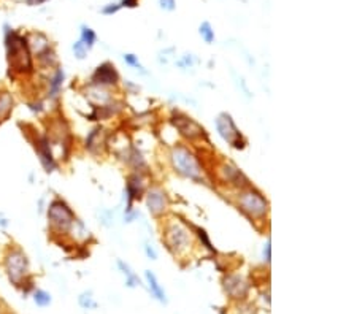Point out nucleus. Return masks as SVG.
I'll return each instance as SVG.
<instances>
[{"mask_svg":"<svg viewBox=\"0 0 357 314\" xmlns=\"http://www.w3.org/2000/svg\"><path fill=\"white\" fill-rule=\"evenodd\" d=\"M5 49H6V62L8 70L13 75L25 76L34 73V59L27 44V38L18 34L10 25L3 27Z\"/></svg>","mask_w":357,"mask_h":314,"instance_id":"f257e3e1","label":"nucleus"},{"mask_svg":"<svg viewBox=\"0 0 357 314\" xmlns=\"http://www.w3.org/2000/svg\"><path fill=\"white\" fill-rule=\"evenodd\" d=\"M2 265L6 278L10 283L21 289L24 295H27L30 291H34V279L30 274V262L27 254L21 248L10 246L3 254Z\"/></svg>","mask_w":357,"mask_h":314,"instance_id":"f03ea898","label":"nucleus"},{"mask_svg":"<svg viewBox=\"0 0 357 314\" xmlns=\"http://www.w3.org/2000/svg\"><path fill=\"white\" fill-rule=\"evenodd\" d=\"M46 217H48V226L51 229V232L59 236L68 235L73 222L76 221L75 211L70 208V205L65 200H62L59 197L53 198L48 203Z\"/></svg>","mask_w":357,"mask_h":314,"instance_id":"7ed1b4c3","label":"nucleus"},{"mask_svg":"<svg viewBox=\"0 0 357 314\" xmlns=\"http://www.w3.org/2000/svg\"><path fill=\"white\" fill-rule=\"evenodd\" d=\"M237 203L238 208L254 221H262L269 214V202L259 190L250 188V186L238 192Z\"/></svg>","mask_w":357,"mask_h":314,"instance_id":"20e7f679","label":"nucleus"},{"mask_svg":"<svg viewBox=\"0 0 357 314\" xmlns=\"http://www.w3.org/2000/svg\"><path fill=\"white\" fill-rule=\"evenodd\" d=\"M164 241L173 255L186 254L192 246V235L181 222H168L164 230Z\"/></svg>","mask_w":357,"mask_h":314,"instance_id":"39448f33","label":"nucleus"},{"mask_svg":"<svg viewBox=\"0 0 357 314\" xmlns=\"http://www.w3.org/2000/svg\"><path fill=\"white\" fill-rule=\"evenodd\" d=\"M171 162H173L176 171L181 173L183 176L195 179V181H200L203 178L199 159L186 146H176V148H173V151H171Z\"/></svg>","mask_w":357,"mask_h":314,"instance_id":"423d86ee","label":"nucleus"},{"mask_svg":"<svg viewBox=\"0 0 357 314\" xmlns=\"http://www.w3.org/2000/svg\"><path fill=\"white\" fill-rule=\"evenodd\" d=\"M34 149L37 152V157L40 160V165L43 167V170L46 173H53L57 170L59 167V162L54 156V151L51 148L49 138L46 133H35L34 138Z\"/></svg>","mask_w":357,"mask_h":314,"instance_id":"0eeeda50","label":"nucleus"},{"mask_svg":"<svg viewBox=\"0 0 357 314\" xmlns=\"http://www.w3.org/2000/svg\"><path fill=\"white\" fill-rule=\"evenodd\" d=\"M222 287H224V292L229 298L233 300V302H240V303H243L248 298V295H250V289H251L248 279L237 273L224 276V279H222Z\"/></svg>","mask_w":357,"mask_h":314,"instance_id":"6e6552de","label":"nucleus"},{"mask_svg":"<svg viewBox=\"0 0 357 314\" xmlns=\"http://www.w3.org/2000/svg\"><path fill=\"white\" fill-rule=\"evenodd\" d=\"M216 129H218V133L221 135V138L226 140V142L229 145H232L233 148L240 149L245 146V142L241 140V133L238 132L231 114L221 113L219 116L216 118Z\"/></svg>","mask_w":357,"mask_h":314,"instance_id":"1a4fd4ad","label":"nucleus"},{"mask_svg":"<svg viewBox=\"0 0 357 314\" xmlns=\"http://www.w3.org/2000/svg\"><path fill=\"white\" fill-rule=\"evenodd\" d=\"M118 80H119V75L116 72V68H114L110 62H105L95 68V72L91 76V84L105 87V86L116 84Z\"/></svg>","mask_w":357,"mask_h":314,"instance_id":"9d476101","label":"nucleus"},{"mask_svg":"<svg viewBox=\"0 0 357 314\" xmlns=\"http://www.w3.org/2000/svg\"><path fill=\"white\" fill-rule=\"evenodd\" d=\"M146 205H148V209L151 211V214L154 216L164 214L168 208L167 194L161 188H152L148 192V195H146Z\"/></svg>","mask_w":357,"mask_h":314,"instance_id":"9b49d317","label":"nucleus"},{"mask_svg":"<svg viewBox=\"0 0 357 314\" xmlns=\"http://www.w3.org/2000/svg\"><path fill=\"white\" fill-rule=\"evenodd\" d=\"M219 170H221L222 179H224L226 183H231V184L237 186V188H240V189L248 188V186H250V184H248L246 176L235 165H232V164H224Z\"/></svg>","mask_w":357,"mask_h":314,"instance_id":"f8f14e48","label":"nucleus"},{"mask_svg":"<svg viewBox=\"0 0 357 314\" xmlns=\"http://www.w3.org/2000/svg\"><path fill=\"white\" fill-rule=\"evenodd\" d=\"M173 123L178 127V130H180L183 135L188 137V138L200 137L203 133V129L199 124L194 123V121L190 118H188V116H183V114H178V116H175Z\"/></svg>","mask_w":357,"mask_h":314,"instance_id":"ddd939ff","label":"nucleus"},{"mask_svg":"<svg viewBox=\"0 0 357 314\" xmlns=\"http://www.w3.org/2000/svg\"><path fill=\"white\" fill-rule=\"evenodd\" d=\"M63 83H65V72L61 67H56L53 70V75L48 80V99L56 100L62 92Z\"/></svg>","mask_w":357,"mask_h":314,"instance_id":"4468645a","label":"nucleus"},{"mask_svg":"<svg viewBox=\"0 0 357 314\" xmlns=\"http://www.w3.org/2000/svg\"><path fill=\"white\" fill-rule=\"evenodd\" d=\"M143 189H145V183H143L142 175H138V173L130 175L129 179H127V186H126L127 198H129V208H127V211L132 209V202L137 200V198L143 194Z\"/></svg>","mask_w":357,"mask_h":314,"instance_id":"2eb2a0df","label":"nucleus"},{"mask_svg":"<svg viewBox=\"0 0 357 314\" xmlns=\"http://www.w3.org/2000/svg\"><path fill=\"white\" fill-rule=\"evenodd\" d=\"M145 279H146V284H148V289L151 292V295L154 297L157 302H161V303H167L168 302V298H167V293H165L164 291V287L159 284V281L156 278V274L152 273L151 270H146L145 272Z\"/></svg>","mask_w":357,"mask_h":314,"instance_id":"dca6fc26","label":"nucleus"},{"mask_svg":"<svg viewBox=\"0 0 357 314\" xmlns=\"http://www.w3.org/2000/svg\"><path fill=\"white\" fill-rule=\"evenodd\" d=\"M27 38V44H29V49L32 56H38L40 53H43L44 49L51 48V43L46 38V35H43L42 32H34V34H30Z\"/></svg>","mask_w":357,"mask_h":314,"instance_id":"f3484780","label":"nucleus"},{"mask_svg":"<svg viewBox=\"0 0 357 314\" xmlns=\"http://www.w3.org/2000/svg\"><path fill=\"white\" fill-rule=\"evenodd\" d=\"M15 110V99L8 91H0V124L5 123Z\"/></svg>","mask_w":357,"mask_h":314,"instance_id":"a211bd4d","label":"nucleus"},{"mask_svg":"<svg viewBox=\"0 0 357 314\" xmlns=\"http://www.w3.org/2000/svg\"><path fill=\"white\" fill-rule=\"evenodd\" d=\"M118 268H119V272L124 274V278H126V286L127 287H130V289H133V287H137L142 284V281H140L138 278V274L137 273H133V270L129 267V264H126L124 260H118Z\"/></svg>","mask_w":357,"mask_h":314,"instance_id":"6ab92c4d","label":"nucleus"},{"mask_svg":"<svg viewBox=\"0 0 357 314\" xmlns=\"http://www.w3.org/2000/svg\"><path fill=\"white\" fill-rule=\"evenodd\" d=\"M37 57V62L43 70H49V68H56L57 67V56L54 53L53 48L44 49L43 53H40Z\"/></svg>","mask_w":357,"mask_h":314,"instance_id":"aec40b11","label":"nucleus"},{"mask_svg":"<svg viewBox=\"0 0 357 314\" xmlns=\"http://www.w3.org/2000/svg\"><path fill=\"white\" fill-rule=\"evenodd\" d=\"M104 129L102 127H95L94 130L89 132V135L86 138V149L91 151V152H95L100 145H104Z\"/></svg>","mask_w":357,"mask_h":314,"instance_id":"412c9836","label":"nucleus"},{"mask_svg":"<svg viewBox=\"0 0 357 314\" xmlns=\"http://www.w3.org/2000/svg\"><path fill=\"white\" fill-rule=\"evenodd\" d=\"M32 300H34V303L37 306H40V308H46V306L53 303L51 293L43 289H34V292H32Z\"/></svg>","mask_w":357,"mask_h":314,"instance_id":"4be33fe9","label":"nucleus"},{"mask_svg":"<svg viewBox=\"0 0 357 314\" xmlns=\"http://www.w3.org/2000/svg\"><path fill=\"white\" fill-rule=\"evenodd\" d=\"M80 42L84 44L87 49H91L95 44V42H97V35H95V32L91 27H87V25H81V38H80Z\"/></svg>","mask_w":357,"mask_h":314,"instance_id":"5701e85b","label":"nucleus"},{"mask_svg":"<svg viewBox=\"0 0 357 314\" xmlns=\"http://www.w3.org/2000/svg\"><path fill=\"white\" fill-rule=\"evenodd\" d=\"M78 305L81 306L83 310H97V302H95V298L92 295L91 291H84L80 293L78 297Z\"/></svg>","mask_w":357,"mask_h":314,"instance_id":"b1692460","label":"nucleus"},{"mask_svg":"<svg viewBox=\"0 0 357 314\" xmlns=\"http://www.w3.org/2000/svg\"><path fill=\"white\" fill-rule=\"evenodd\" d=\"M200 35L207 43H213L214 42V30L211 29L210 22H203L200 25Z\"/></svg>","mask_w":357,"mask_h":314,"instance_id":"393cba45","label":"nucleus"},{"mask_svg":"<svg viewBox=\"0 0 357 314\" xmlns=\"http://www.w3.org/2000/svg\"><path fill=\"white\" fill-rule=\"evenodd\" d=\"M72 51H73V54H75L76 59L83 61V59H84V57L87 56V51H89V49H87V48L84 46V44H83V43L78 40V42H75V43H73Z\"/></svg>","mask_w":357,"mask_h":314,"instance_id":"a878e982","label":"nucleus"},{"mask_svg":"<svg viewBox=\"0 0 357 314\" xmlns=\"http://www.w3.org/2000/svg\"><path fill=\"white\" fill-rule=\"evenodd\" d=\"M124 61H126L127 65L135 67V68H138V70H143L142 63H140V61H138V57H137V56H133V54H124Z\"/></svg>","mask_w":357,"mask_h":314,"instance_id":"bb28decb","label":"nucleus"},{"mask_svg":"<svg viewBox=\"0 0 357 314\" xmlns=\"http://www.w3.org/2000/svg\"><path fill=\"white\" fill-rule=\"evenodd\" d=\"M29 110L34 113V114H40L44 111V104L42 100H35V102H30L29 104Z\"/></svg>","mask_w":357,"mask_h":314,"instance_id":"cd10ccee","label":"nucleus"},{"mask_svg":"<svg viewBox=\"0 0 357 314\" xmlns=\"http://www.w3.org/2000/svg\"><path fill=\"white\" fill-rule=\"evenodd\" d=\"M145 254H146V257H148L149 260H156L157 259L156 249L152 248L151 245H148V243H145Z\"/></svg>","mask_w":357,"mask_h":314,"instance_id":"c85d7f7f","label":"nucleus"},{"mask_svg":"<svg viewBox=\"0 0 357 314\" xmlns=\"http://www.w3.org/2000/svg\"><path fill=\"white\" fill-rule=\"evenodd\" d=\"M197 232H199V236H200V240L205 243V246L210 249V251H214L213 249V246H211V243H210V240H208V236H207V232L205 230H202V229H197Z\"/></svg>","mask_w":357,"mask_h":314,"instance_id":"c756f323","label":"nucleus"},{"mask_svg":"<svg viewBox=\"0 0 357 314\" xmlns=\"http://www.w3.org/2000/svg\"><path fill=\"white\" fill-rule=\"evenodd\" d=\"M264 260L267 264H270L272 260V245H270V240H267V245L264 248Z\"/></svg>","mask_w":357,"mask_h":314,"instance_id":"7c9ffc66","label":"nucleus"},{"mask_svg":"<svg viewBox=\"0 0 357 314\" xmlns=\"http://www.w3.org/2000/svg\"><path fill=\"white\" fill-rule=\"evenodd\" d=\"M10 227V219L0 211V230H6Z\"/></svg>","mask_w":357,"mask_h":314,"instance_id":"2f4dec72","label":"nucleus"},{"mask_svg":"<svg viewBox=\"0 0 357 314\" xmlns=\"http://www.w3.org/2000/svg\"><path fill=\"white\" fill-rule=\"evenodd\" d=\"M119 6L121 5H116V3H111V5H108L105 6L104 10H102V13H105V15H111V13H116L119 10Z\"/></svg>","mask_w":357,"mask_h":314,"instance_id":"473e14b6","label":"nucleus"},{"mask_svg":"<svg viewBox=\"0 0 357 314\" xmlns=\"http://www.w3.org/2000/svg\"><path fill=\"white\" fill-rule=\"evenodd\" d=\"M161 6L165 10H173L175 8V0H161Z\"/></svg>","mask_w":357,"mask_h":314,"instance_id":"72a5a7b5","label":"nucleus"},{"mask_svg":"<svg viewBox=\"0 0 357 314\" xmlns=\"http://www.w3.org/2000/svg\"><path fill=\"white\" fill-rule=\"evenodd\" d=\"M178 65H180V67H190V65H192V59H190L189 56H184V59L178 62Z\"/></svg>","mask_w":357,"mask_h":314,"instance_id":"f704fd0d","label":"nucleus"},{"mask_svg":"<svg viewBox=\"0 0 357 314\" xmlns=\"http://www.w3.org/2000/svg\"><path fill=\"white\" fill-rule=\"evenodd\" d=\"M25 2H27V5L34 6V5H42L46 2V0H25Z\"/></svg>","mask_w":357,"mask_h":314,"instance_id":"c9c22d12","label":"nucleus"},{"mask_svg":"<svg viewBox=\"0 0 357 314\" xmlns=\"http://www.w3.org/2000/svg\"><path fill=\"white\" fill-rule=\"evenodd\" d=\"M124 6H137V0H123Z\"/></svg>","mask_w":357,"mask_h":314,"instance_id":"e433bc0d","label":"nucleus"}]
</instances>
